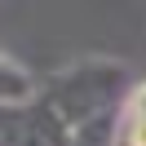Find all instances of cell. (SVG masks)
Segmentation results:
<instances>
[{
  "mask_svg": "<svg viewBox=\"0 0 146 146\" xmlns=\"http://www.w3.org/2000/svg\"><path fill=\"white\" fill-rule=\"evenodd\" d=\"M124 93V66L111 58H80L62 66L40 89V98L58 111L71 128H84L102 115H115V102Z\"/></svg>",
  "mask_w": 146,
  "mask_h": 146,
  "instance_id": "1",
  "label": "cell"
},
{
  "mask_svg": "<svg viewBox=\"0 0 146 146\" xmlns=\"http://www.w3.org/2000/svg\"><path fill=\"white\" fill-rule=\"evenodd\" d=\"M71 137H75V128L66 124V119L58 115V111L49 106L44 98H36V102H31L22 146H71Z\"/></svg>",
  "mask_w": 146,
  "mask_h": 146,
  "instance_id": "2",
  "label": "cell"
},
{
  "mask_svg": "<svg viewBox=\"0 0 146 146\" xmlns=\"http://www.w3.org/2000/svg\"><path fill=\"white\" fill-rule=\"evenodd\" d=\"M36 98H40V89L31 80V71L18 66L9 53H0V106H27Z\"/></svg>",
  "mask_w": 146,
  "mask_h": 146,
  "instance_id": "3",
  "label": "cell"
},
{
  "mask_svg": "<svg viewBox=\"0 0 146 146\" xmlns=\"http://www.w3.org/2000/svg\"><path fill=\"white\" fill-rule=\"evenodd\" d=\"M115 128H119L115 115H102V119H93V124L75 128L71 146H115Z\"/></svg>",
  "mask_w": 146,
  "mask_h": 146,
  "instance_id": "4",
  "label": "cell"
},
{
  "mask_svg": "<svg viewBox=\"0 0 146 146\" xmlns=\"http://www.w3.org/2000/svg\"><path fill=\"white\" fill-rule=\"evenodd\" d=\"M27 106H0V146H22V133H27Z\"/></svg>",
  "mask_w": 146,
  "mask_h": 146,
  "instance_id": "5",
  "label": "cell"
},
{
  "mask_svg": "<svg viewBox=\"0 0 146 146\" xmlns=\"http://www.w3.org/2000/svg\"><path fill=\"white\" fill-rule=\"evenodd\" d=\"M115 146H146V119H137V115H119Z\"/></svg>",
  "mask_w": 146,
  "mask_h": 146,
  "instance_id": "6",
  "label": "cell"
},
{
  "mask_svg": "<svg viewBox=\"0 0 146 146\" xmlns=\"http://www.w3.org/2000/svg\"><path fill=\"white\" fill-rule=\"evenodd\" d=\"M124 115H137V119H146V84H137V89H133V98L124 102Z\"/></svg>",
  "mask_w": 146,
  "mask_h": 146,
  "instance_id": "7",
  "label": "cell"
}]
</instances>
